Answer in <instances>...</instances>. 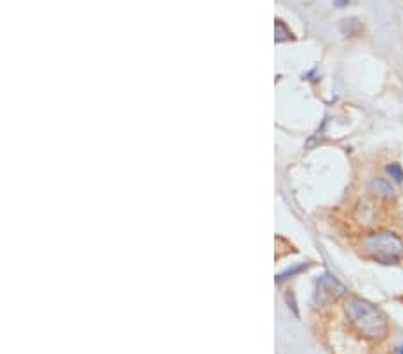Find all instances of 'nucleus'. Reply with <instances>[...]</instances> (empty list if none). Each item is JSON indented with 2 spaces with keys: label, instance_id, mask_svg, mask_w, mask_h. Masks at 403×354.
I'll return each instance as SVG.
<instances>
[{
  "label": "nucleus",
  "instance_id": "f257e3e1",
  "mask_svg": "<svg viewBox=\"0 0 403 354\" xmlns=\"http://www.w3.org/2000/svg\"><path fill=\"white\" fill-rule=\"evenodd\" d=\"M344 313L353 329L367 340H380L388 334V317L366 299L350 297L344 303Z\"/></svg>",
  "mask_w": 403,
  "mask_h": 354
},
{
  "label": "nucleus",
  "instance_id": "f03ea898",
  "mask_svg": "<svg viewBox=\"0 0 403 354\" xmlns=\"http://www.w3.org/2000/svg\"><path fill=\"white\" fill-rule=\"evenodd\" d=\"M362 251L382 265H392L403 256V240L392 231H376L364 236Z\"/></svg>",
  "mask_w": 403,
  "mask_h": 354
},
{
  "label": "nucleus",
  "instance_id": "7ed1b4c3",
  "mask_svg": "<svg viewBox=\"0 0 403 354\" xmlns=\"http://www.w3.org/2000/svg\"><path fill=\"white\" fill-rule=\"evenodd\" d=\"M317 294L323 297V295H328V301H337L339 297H343V295H346V287H344L343 282L337 281L333 275H321L319 279H317Z\"/></svg>",
  "mask_w": 403,
  "mask_h": 354
},
{
  "label": "nucleus",
  "instance_id": "20e7f679",
  "mask_svg": "<svg viewBox=\"0 0 403 354\" xmlns=\"http://www.w3.org/2000/svg\"><path fill=\"white\" fill-rule=\"evenodd\" d=\"M371 190L375 191L376 196L380 197H385V199H391V197H395V188L391 186V183H389L388 179H375L371 183Z\"/></svg>",
  "mask_w": 403,
  "mask_h": 354
},
{
  "label": "nucleus",
  "instance_id": "39448f33",
  "mask_svg": "<svg viewBox=\"0 0 403 354\" xmlns=\"http://www.w3.org/2000/svg\"><path fill=\"white\" fill-rule=\"evenodd\" d=\"M275 29H276V41H278V43H282V41L292 40L291 29H289L282 20H276Z\"/></svg>",
  "mask_w": 403,
  "mask_h": 354
},
{
  "label": "nucleus",
  "instance_id": "423d86ee",
  "mask_svg": "<svg viewBox=\"0 0 403 354\" xmlns=\"http://www.w3.org/2000/svg\"><path fill=\"white\" fill-rule=\"evenodd\" d=\"M385 172H388V175L395 181V183H402L403 181V168L399 163L388 165V167H385Z\"/></svg>",
  "mask_w": 403,
  "mask_h": 354
},
{
  "label": "nucleus",
  "instance_id": "0eeeda50",
  "mask_svg": "<svg viewBox=\"0 0 403 354\" xmlns=\"http://www.w3.org/2000/svg\"><path fill=\"white\" fill-rule=\"evenodd\" d=\"M333 2H336L337 8H346L350 4V0H333Z\"/></svg>",
  "mask_w": 403,
  "mask_h": 354
},
{
  "label": "nucleus",
  "instance_id": "6e6552de",
  "mask_svg": "<svg viewBox=\"0 0 403 354\" xmlns=\"http://www.w3.org/2000/svg\"><path fill=\"white\" fill-rule=\"evenodd\" d=\"M395 354H403V346L402 347H398V349H396V353Z\"/></svg>",
  "mask_w": 403,
  "mask_h": 354
}]
</instances>
